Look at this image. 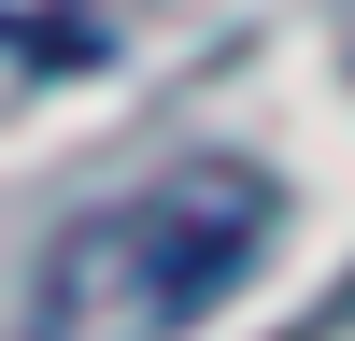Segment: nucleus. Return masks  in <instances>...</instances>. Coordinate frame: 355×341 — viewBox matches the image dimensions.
I'll return each mask as SVG.
<instances>
[{
    "label": "nucleus",
    "instance_id": "1",
    "mask_svg": "<svg viewBox=\"0 0 355 341\" xmlns=\"http://www.w3.org/2000/svg\"><path fill=\"white\" fill-rule=\"evenodd\" d=\"M270 227H284V185L256 157H171L57 227L28 313H43V341H185L256 284Z\"/></svg>",
    "mask_w": 355,
    "mask_h": 341
}]
</instances>
